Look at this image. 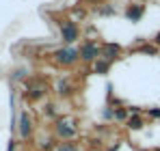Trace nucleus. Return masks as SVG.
<instances>
[{"instance_id": "f257e3e1", "label": "nucleus", "mask_w": 160, "mask_h": 151, "mask_svg": "<svg viewBox=\"0 0 160 151\" xmlns=\"http://www.w3.org/2000/svg\"><path fill=\"white\" fill-rule=\"evenodd\" d=\"M78 61H80V50L72 48V46H65V48L54 52V63L61 65V67H72Z\"/></svg>"}, {"instance_id": "f8f14e48", "label": "nucleus", "mask_w": 160, "mask_h": 151, "mask_svg": "<svg viewBox=\"0 0 160 151\" xmlns=\"http://www.w3.org/2000/svg\"><path fill=\"white\" fill-rule=\"evenodd\" d=\"M128 125H130V129H141V127H143V119H141V117H132V119L128 121Z\"/></svg>"}, {"instance_id": "1a4fd4ad", "label": "nucleus", "mask_w": 160, "mask_h": 151, "mask_svg": "<svg viewBox=\"0 0 160 151\" xmlns=\"http://www.w3.org/2000/svg\"><path fill=\"white\" fill-rule=\"evenodd\" d=\"M72 91H74V86H72L69 78H63V80L58 82V95H61V97H67Z\"/></svg>"}, {"instance_id": "4468645a", "label": "nucleus", "mask_w": 160, "mask_h": 151, "mask_svg": "<svg viewBox=\"0 0 160 151\" xmlns=\"http://www.w3.org/2000/svg\"><path fill=\"white\" fill-rule=\"evenodd\" d=\"M104 117H106V119H110V117H115V112H112L110 108H106V110H104Z\"/></svg>"}, {"instance_id": "6e6552de", "label": "nucleus", "mask_w": 160, "mask_h": 151, "mask_svg": "<svg viewBox=\"0 0 160 151\" xmlns=\"http://www.w3.org/2000/svg\"><path fill=\"white\" fill-rule=\"evenodd\" d=\"M141 15H143V4H130V7L126 9V17H128L130 22H138Z\"/></svg>"}, {"instance_id": "39448f33", "label": "nucleus", "mask_w": 160, "mask_h": 151, "mask_svg": "<svg viewBox=\"0 0 160 151\" xmlns=\"http://www.w3.org/2000/svg\"><path fill=\"white\" fill-rule=\"evenodd\" d=\"M30 134H32V121H30L28 112H22V114H20V136L26 140Z\"/></svg>"}, {"instance_id": "0eeeda50", "label": "nucleus", "mask_w": 160, "mask_h": 151, "mask_svg": "<svg viewBox=\"0 0 160 151\" xmlns=\"http://www.w3.org/2000/svg\"><path fill=\"white\" fill-rule=\"evenodd\" d=\"M119 52H121V48H119L117 43H106V46L102 48V58L110 63V61H115V58L119 56Z\"/></svg>"}, {"instance_id": "7ed1b4c3", "label": "nucleus", "mask_w": 160, "mask_h": 151, "mask_svg": "<svg viewBox=\"0 0 160 151\" xmlns=\"http://www.w3.org/2000/svg\"><path fill=\"white\" fill-rule=\"evenodd\" d=\"M58 26H61V37H63V41H65L67 46H72V43H74V41L80 37L78 26L74 24L72 20H61V22H58Z\"/></svg>"}, {"instance_id": "9b49d317", "label": "nucleus", "mask_w": 160, "mask_h": 151, "mask_svg": "<svg viewBox=\"0 0 160 151\" xmlns=\"http://www.w3.org/2000/svg\"><path fill=\"white\" fill-rule=\"evenodd\" d=\"M108 67H110V63L102 58V61H95V67H93V69H95V74H106Z\"/></svg>"}, {"instance_id": "20e7f679", "label": "nucleus", "mask_w": 160, "mask_h": 151, "mask_svg": "<svg viewBox=\"0 0 160 151\" xmlns=\"http://www.w3.org/2000/svg\"><path fill=\"white\" fill-rule=\"evenodd\" d=\"M100 56H102V48L95 41H89L80 48V61H84V63H95Z\"/></svg>"}, {"instance_id": "2eb2a0df", "label": "nucleus", "mask_w": 160, "mask_h": 151, "mask_svg": "<svg viewBox=\"0 0 160 151\" xmlns=\"http://www.w3.org/2000/svg\"><path fill=\"white\" fill-rule=\"evenodd\" d=\"M149 114H152V117H160V110H152Z\"/></svg>"}, {"instance_id": "f03ea898", "label": "nucleus", "mask_w": 160, "mask_h": 151, "mask_svg": "<svg viewBox=\"0 0 160 151\" xmlns=\"http://www.w3.org/2000/svg\"><path fill=\"white\" fill-rule=\"evenodd\" d=\"M54 132L63 138V140H72L76 136V121L74 119H58L54 123Z\"/></svg>"}, {"instance_id": "dca6fc26", "label": "nucleus", "mask_w": 160, "mask_h": 151, "mask_svg": "<svg viewBox=\"0 0 160 151\" xmlns=\"http://www.w3.org/2000/svg\"><path fill=\"white\" fill-rule=\"evenodd\" d=\"M156 43H160V35H158V37H156Z\"/></svg>"}, {"instance_id": "9d476101", "label": "nucleus", "mask_w": 160, "mask_h": 151, "mask_svg": "<svg viewBox=\"0 0 160 151\" xmlns=\"http://www.w3.org/2000/svg\"><path fill=\"white\" fill-rule=\"evenodd\" d=\"M54 151H78V145L72 143V140H65V143H61Z\"/></svg>"}, {"instance_id": "423d86ee", "label": "nucleus", "mask_w": 160, "mask_h": 151, "mask_svg": "<svg viewBox=\"0 0 160 151\" xmlns=\"http://www.w3.org/2000/svg\"><path fill=\"white\" fill-rule=\"evenodd\" d=\"M48 91V84L43 82V80H37V82H32L30 86H28V97H32V100H39L43 93Z\"/></svg>"}, {"instance_id": "ddd939ff", "label": "nucleus", "mask_w": 160, "mask_h": 151, "mask_svg": "<svg viewBox=\"0 0 160 151\" xmlns=\"http://www.w3.org/2000/svg\"><path fill=\"white\" fill-rule=\"evenodd\" d=\"M126 117H128V110H126V108H119V110H115V119H117V121H123Z\"/></svg>"}, {"instance_id": "f3484780", "label": "nucleus", "mask_w": 160, "mask_h": 151, "mask_svg": "<svg viewBox=\"0 0 160 151\" xmlns=\"http://www.w3.org/2000/svg\"><path fill=\"white\" fill-rule=\"evenodd\" d=\"M110 151H115V149H110Z\"/></svg>"}]
</instances>
